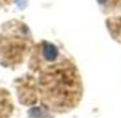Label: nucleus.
Masks as SVG:
<instances>
[{
  "label": "nucleus",
  "mask_w": 121,
  "mask_h": 118,
  "mask_svg": "<svg viewBox=\"0 0 121 118\" xmlns=\"http://www.w3.org/2000/svg\"><path fill=\"white\" fill-rule=\"evenodd\" d=\"M2 1H9V0H2Z\"/></svg>",
  "instance_id": "nucleus-3"
},
{
  "label": "nucleus",
  "mask_w": 121,
  "mask_h": 118,
  "mask_svg": "<svg viewBox=\"0 0 121 118\" xmlns=\"http://www.w3.org/2000/svg\"><path fill=\"white\" fill-rule=\"evenodd\" d=\"M41 102L52 111L63 113L79 103L82 85L76 67L69 60L45 68L39 77Z\"/></svg>",
  "instance_id": "nucleus-1"
},
{
  "label": "nucleus",
  "mask_w": 121,
  "mask_h": 118,
  "mask_svg": "<svg viewBox=\"0 0 121 118\" xmlns=\"http://www.w3.org/2000/svg\"><path fill=\"white\" fill-rule=\"evenodd\" d=\"M13 111V102L10 95L3 89H0V118H9Z\"/></svg>",
  "instance_id": "nucleus-2"
}]
</instances>
